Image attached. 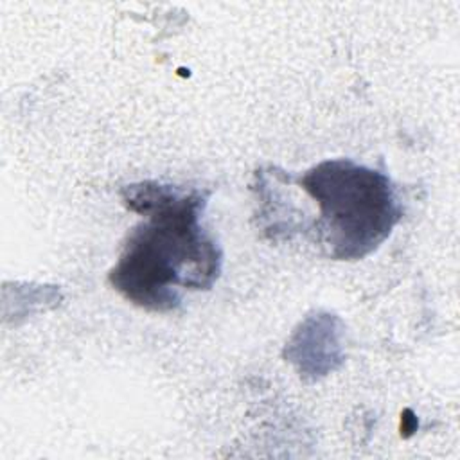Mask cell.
<instances>
[{
    "label": "cell",
    "instance_id": "1",
    "mask_svg": "<svg viewBox=\"0 0 460 460\" xmlns=\"http://www.w3.org/2000/svg\"><path fill=\"white\" fill-rule=\"evenodd\" d=\"M124 205L142 221L128 234L108 280L131 304L174 311L181 291L210 289L221 273V250L201 225L207 192L158 181L122 189Z\"/></svg>",
    "mask_w": 460,
    "mask_h": 460
},
{
    "label": "cell",
    "instance_id": "2",
    "mask_svg": "<svg viewBox=\"0 0 460 460\" xmlns=\"http://www.w3.org/2000/svg\"><path fill=\"white\" fill-rule=\"evenodd\" d=\"M295 183L318 205L311 232L336 261L372 253L402 214L388 176L347 158L323 160Z\"/></svg>",
    "mask_w": 460,
    "mask_h": 460
}]
</instances>
